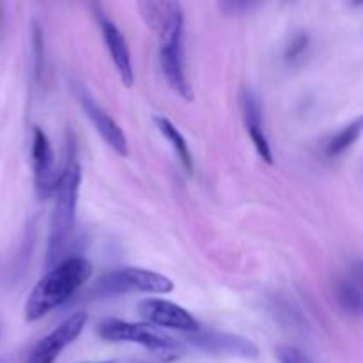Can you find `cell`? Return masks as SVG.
I'll return each instance as SVG.
<instances>
[{"label": "cell", "instance_id": "1", "mask_svg": "<svg viewBox=\"0 0 363 363\" xmlns=\"http://www.w3.org/2000/svg\"><path fill=\"white\" fill-rule=\"evenodd\" d=\"M138 11L151 30L160 39V66L169 87L186 101L194 99V91L184 69V14L179 2H138Z\"/></svg>", "mask_w": 363, "mask_h": 363}, {"label": "cell", "instance_id": "2", "mask_svg": "<svg viewBox=\"0 0 363 363\" xmlns=\"http://www.w3.org/2000/svg\"><path fill=\"white\" fill-rule=\"evenodd\" d=\"M92 275L91 262L80 255L60 259L39 280L25 305L27 321H38L66 303Z\"/></svg>", "mask_w": 363, "mask_h": 363}, {"label": "cell", "instance_id": "3", "mask_svg": "<svg viewBox=\"0 0 363 363\" xmlns=\"http://www.w3.org/2000/svg\"><path fill=\"white\" fill-rule=\"evenodd\" d=\"M82 170L78 163L71 162L62 170L55 184V209H53L52 223H50L48 252L46 261L48 264H57L60 255L69 245L74 233L77 222V202L80 191Z\"/></svg>", "mask_w": 363, "mask_h": 363}, {"label": "cell", "instance_id": "4", "mask_svg": "<svg viewBox=\"0 0 363 363\" xmlns=\"http://www.w3.org/2000/svg\"><path fill=\"white\" fill-rule=\"evenodd\" d=\"M98 335L106 342L138 344L162 362H176L184 354V346L179 340L151 325L123 319H105L98 325Z\"/></svg>", "mask_w": 363, "mask_h": 363}, {"label": "cell", "instance_id": "5", "mask_svg": "<svg viewBox=\"0 0 363 363\" xmlns=\"http://www.w3.org/2000/svg\"><path fill=\"white\" fill-rule=\"evenodd\" d=\"M174 291V282L162 273L145 268H117L106 273L96 282L92 293L98 296H117L126 293L169 294Z\"/></svg>", "mask_w": 363, "mask_h": 363}, {"label": "cell", "instance_id": "6", "mask_svg": "<svg viewBox=\"0 0 363 363\" xmlns=\"http://www.w3.org/2000/svg\"><path fill=\"white\" fill-rule=\"evenodd\" d=\"M186 340L199 350L209 354H218V357L245 358V360H254L259 357L257 344L236 333L197 330V332L186 333Z\"/></svg>", "mask_w": 363, "mask_h": 363}, {"label": "cell", "instance_id": "7", "mask_svg": "<svg viewBox=\"0 0 363 363\" xmlns=\"http://www.w3.org/2000/svg\"><path fill=\"white\" fill-rule=\"evenodd\" d=\"M87 321V312H77L64 323H60L53 332H50L35 344L28 357V363H55L60 353L80 337Z\"/></svg>", "mask_w": 363, "mask_h": 363}, {"label": "cell", "instance_id": "8", "mask_svg": "<svg viewBox=\"0 0 363 363\" xmlns=\"http://www.w3.org/2000/svg\"><path fill=\"white\" fill-rule=\"evenodd\" d=\"M138 314L147 321V325L160 326V328L179 330L183 333H191L201 330L197 319L181 305L172 303L169 300L149 298L138 303Z\"/></svg>", "mask_w": 363, "mask_h": 363}, {"label": "cell", "instance_id": "9", "mask_svg": "<svg viewBox=\"0 0 363 363\" xmlns=\"http://www.w3.org/2000/svg\"><path fill=\"white\" fill-rule=\"evenodd\" d=\"M77 98L78 101H80L82 108H84L85 116L89 117L92 126H94L96 131L99 133V137H101L117 155L128 156V140L123 128H121L119 124L99 106V103L96 101L84 87H77Z\"/></svg>", "mask_w": 363, "mask_h": 363}, {"label": "cell", "instance_id": "10", "mask_svg": "<svg viewBox=\"0 0 363 363\" xmlns=\"http://www.w3.org/2000/svg\"><path fill=\"white\" fill-rule=\"evenodd\" d=\"M98 20H99V30H101V35H103V43H105L106 50H108L110 57H112L113 66H116L123 84L126 85V87H131L135 82V73H133L131 53L126 45V39H124V35L121 34L119 27H117L108 16L99 14Z\"/></svg>", "mask_w": 363, "mask_h": 363}, {"label": "cell", "instance_id": "11", "mask_svg": "<svg viewBox=\"0 0 363 363\" xmlns=\"http://www.w3.org/2000/svg\"><path fill=\"white\" fill-rule=\"evenodd\" d=\"M241 105H243V119L245 126H247L248 135H250L252 142H254V147L257 151V155L261 156L262 162L273 163V151L272 145H269L268 137L264 133V126H262V110L261 103L255 98L254 92L250 89L243 92V98H241Z\"/></svg>", "mask_w": 363, "mask_h": 363}, {"label": "cell", "instance_id": "12", "mask_svg": "<svg viewBox=\"0 0 363 363\" xmlns=\"http://www.w3.org/2000/svg\"><path fill=\"white\" fill-rule=\"evenodd\" d=\"M52 162H53V151L50 145L48 137L41 128H34V135H32V165H34V176H35V186L41 191H52V184H50V174H52Z\"/></svg>", "mask_w": 363, "mask_h": 363}, {"label": "cell", "instance_id": "13", "mask_svg": "<svg viewBox=\"0 0 363 363\" xmlns=\"http://www.w3.org/2000/svg\"><path fill=\"white\" fill-rule=\"evenodd\" d=\"M155 123H156V128L160 130V133L170 142V145L174 147V151H176L177 158L181 160L184 169H186L188 172H191V170H194V156H191L190 147H188V142L186 138L183 137V133L177 130L176 124H174L172 121L167 119V117L163 116H156Z\"/></svg>", "mask_w": 363, "mask_h": 363}, {"label": "cell", "instance_id": "14", "mask_svg": "<svg viewBox=\"0 0 363 363\" xmlns=\"http://www.w3.org/2000/svg\"><path fill=\"white\" fill-rule=\"evenodd\" d=\"M362 126H363L362 117H357L353 123L347 124L342 131H339V133L328 142V145H326V155L332 156V158L333 156L342 155V152L346 151V149H350L351 145L357 142V138L360 137Z\"/></svg>", "mask_w": 363, "mask_h": 363}, {"label": "cell", "instance_id": "15", "mask_svg": "<svg viewBox=\"0 0 363 363\" xmlns=\"http://www.w3.org/2000/svg\"><path fill=\"white\" fill-rule=\"evenodd\" d=\"M339 303L342 305V308L350 314L358 315L362 312V298L360 291L357 286H353V282H342L339 287Z\"/></svg>", "mask_w": 363, "mask_h": 363}, {"label": "cell", "instance_id": "16", "mask_svg": "<svg viewBox=\"0 0 363 363\" xmlns=\"http://www.w3.org/2000/svg\"><path fill=\"white\" fill-rule=\"evenodd\" d=\"M277 358H279L280 363H312L307 354H303L300 350L293 346L277 347Z\"/></svg>", "mask_w": 363, "mask_h": 363}, {"label": "cell", "instance_id": "17", "mask_svg": "<svg viewBox=\"0 0 363 363\" xmlns=\"http://www.w3.org/2000/svg\"><path fill=\"white\" fill-rule=\"evenodd\" d=\"M307 46H308V35L300 34L298 38L293 39V43H291L289 48H287L286 59L289 60V62H294V60L300 59V57L303 55V52L307 50Z\"/></svg>", "mask_w": 363, "mask_h": 363}, {"label": "cell", "instance_id": "18", "mask_svg": "<svg viewBox=\"0 0 363 363\" xmlns=\"http://www.w3.org/2000/svg\"><path fill=\"white\" fill-rule=\"evenodd\" d=\"M87 363H112V362H87Z\"/></svg>", "mask_w": 363, "mask_h": 363}]
</instances>
